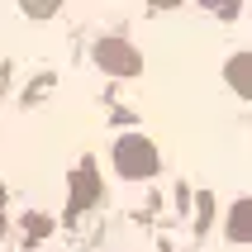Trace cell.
<instances>
[{
    "label": "cell",
    "instance_id": "1",
    "mask_svg": "<svg viewBox=\"0 0 252 252\" xmlns=\"http://www.w3.org/2000/svg\"><path fill=\"white\" fill-rule=\"evenodd\" d=\"M114 167H119V176L143 181V176L157 171V148L143 138V133H124V138L114 143Z\"/></svg>",
    "mask_w": 252,
    "mask_h": 252
},
{
    "label": "cell",
    "instance_id": "2",
    "mask_svg": "<svg viewBox=\"0 0 252 252\" xmlns=\"http://www.w3.org/2000/svg\"><path fill=\"white\" fill-rule=\"evenodd\" d=\"M95 62H100L105 71H114V76H133V71L143 67V57L133 53L124 38H100V43H95Z\"/></svg>",
    "mask_w": 252,
    "mask_h": 252
},
{
    "label": "cell",
    "instance_id": "3",
    "mask_svg": "<svg viewBox=\"0 0 252 252\" xmlns=\"http://www.w3.org/2000/svg\"><path fill=\"white\" fill-rule=\"evenodd\" d=\"M100 195V181H95V167L86 162L81 171H76V190H71V205H67V214H76V210H86L91 200Z\"/></svg>",
    "mask_w": 252,
    "mask_h": 252
},
{
    "label": "cell",
    "instance_id": "4",
    "mask_svg": "<svg viewBox=\"0 0 252 252\" xmlns=\"http://www.w3.org/2000/svg\"><path fill=\"white\" fill-rule=\"evenodd\" d=\"M224 76H228V86H233L243 100H252V53H238V57L224 67Z\"/></svg>",
    "mask_w": 252,
    "mask_h": 252
},
{
    "label": "cell",
    "instance_id": "5",
    "mask_svg": "<svg viewBox=\"0 0 252 252\" xmlns=\"http://www.w3.org/2000/svg\"><path fill=\"white\" fill-rule=\"evenodd\" d=\"M228 238L233 243H252V200H238L228 210Z\"/></svg>",
    "mask_w": 252,
    "mask_h": 252
}]
</instances>
